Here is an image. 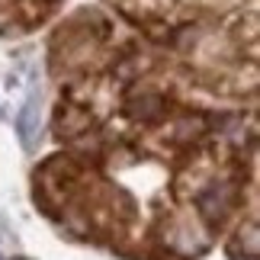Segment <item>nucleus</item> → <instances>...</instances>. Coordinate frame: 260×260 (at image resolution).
Instances as JSON below:
<instances>
[{
    "mask_svg": "<svg viewBox=\"0 0 260 260\" xmlns=\"http://www.w3.org/2000/svg\"><path fill=\"white\" fill-rule=\"evenodd\" d=\"M13 260H29V257H13Z\"/></svg>",
    "mask_w": 260,
    "mask_h": 260,
    "instance_id": "f03ea898",
    "label": "nucleus"
},
{
    "mask_svg": "<svg viewBox=\"0 0 260 260\" xmlns=\"http://www.w3.org/2000/svg\"><path fill=\"white\" fill-rule=\"evenodd\" d=\"M39 109H42V100H39V90H32V93L26 96L23 109H19V116H16V132L23 138V148H32L36 138H39V125H42Z\"/></svg>",
    "mask_w": 260,
    "mask_h": 260,
    "instance_id": "f257e3e1",
    "label": "nucleus"
},
{
    "mask_svg": "<svg viewBox=\"0 0 260 260\" xmlns=\"http://www.w3.org/2000/svg\"><path fill=\"white\" fill-rule=\"evenodd\" d=\"M0 260H4V257H0Z\"/></svg>",
    "mask_w": 260,
    "mask_h": 260,
    "instance_id": "7ed1b4c3",
    "label": "nucleus"
}]
</instances>
